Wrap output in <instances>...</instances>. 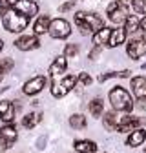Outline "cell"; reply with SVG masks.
Returning a JSON list of instances; mask_svg holds the SVG:
<instances>
[{
  "label": "cell",
  "instance_id": "obj_1",
  "mask_svg": "<svg viewBox=\"0 0 146 153\" xmlns=\"http://www.w3.org/2000/svg\"><path fill=\"white\" fill-rule=\"evenodd\" d=\"M73 20H75V26L80 29V35H93L104 27V20L97 13L77 11L75 16H73Z\"/></svg>",
  "mask_w": 146,
  "mask_h": 153
},
{
  "label": "cell",
  "instance_id": "obj_2",
  "mask_svg": "<svg viewBox=\"0 0 146 153\" xmlns=\"http://www.w3.org/2000/svg\"><path fill=\"white\" fill-rule=\"evenodd\" d=\"M0 16H2V26L7 33H22L29 24V18L13 7H7Z\"/></svg>",
  "mask_w": 146,
  "mask_h": 153
},
{
  "label": "cell",
  "instance_id": "obj_3",
  "mask_svg": "<svg viewBox=\"0 0 146 153\" xmlns=\"http://www.w3.org/2000/svg\"><path fill=\"white\" fill-rule=\"evenodd\" d=\"M108 97H110V102H112V106H113L115 111H124V113L132 111V108H133L132 95L128 93L124 88H121V86L113 88L112 91H110Z\"/></svg>",
  "mask_w": 146,
  "mask_h": 153
},
{
  "label": "cell",
  "instance_id": "obj_4",
  "mask_svg": "<svg viewBox=\"0 0 146 153\" xmlns=\"http://www.w3.org/2000/svg\"><path fill=\"white\" fill-rule=\"evenodd\" d=\"M48 35L55 40H64L71 35V24L64 18H53L51 24H49V29H48Z\"/></svg>",
  "mask_w": 146,
  "mask_h": 153
},
{
  "label": "cell",
  "instance_id": "obj_5",
  "mask_svg": "<svg viewBox=\"0 0 146 153\" xmlns=\"http://www.w3.org/2000/svg\"><path fill=\"white\" fill-rule=\"evenodd\" d=\"M77 86V76H73V75H68L64 76V79L59 82V80H55L51 84V95L53 97H57V99H62L66 97V95Z\"/></svg>",
  "mask_w": 146,
  "mask_h": 153
},
{
  "label": "cell",
  "instance_id": "obj_6",
  "mask_svg": "<svg viewBox=\"0 0 146 153\" xmlns=\"http://www.w3.org/2000/svg\"><path fill=\"white\" fill-rule=\"evenodd\" d=\"M133 35L135 36L126 46V53L130 59H141V56L146 55V36H141V31H137Z\"/></svg>",
  "mask_w": 146,
  "mask_h": 153
},
{
  "label": "cell",
  "instance_id": "obj_7",
  "mask_svg": "<svg viewBox=\"0 0 146 153\" xmlns=\"http://www.w3.org/2000/svg\"><path fill=\"white\" fill-rule=\"evenodd\" d=\"M13 9H16L18 13L26 15L28 18H33L39 15V4L35 2V0H15V2L11 4Z\"/></svg>",
  "mask_w": 146,
  "mask_h": 153
},
{
  "label": "cell",
  "instance_id": "obj_8",
  "mask_svg": "<svg viewBox=\"0 0 146 153\" xmlns=\"http://www.w3.org/2000/svg\"><path fill=\"white\" fill-rule=\"evenodd\" d=\"M46 84H48V79H46V76H42V75H39V76H33V79H29V80L24 84L22 91H24V95L33 97V95H39V93L46 88Z\"/></svg>",
  "mask_w": 146,
  "mask_h": 153
},
{
  "label": "cell",
  "instance_id": "obj_9",
  "mask_svg": "<svg viewBox=\"0 0 146 153\" xmlns=\"http://www.w3.org/2000/svg\"><path fill=\"white\" fill-rule=\"evenodd\" d=\"M39 46H40V40L36 35H22L15 40V48L20 51H31V49H36Z\"/></svg>",
  "mask_w": 146,
  "mask_h": 153
},
{
  "label": "cell",
  "instance_id": "obj_10",
  "mask_svg": "<svg viewBox=\"0 0 146 153\" xmlns=\"http://www.w3.org/2000/svg\"><path fill=\"white\" fill-rule=\"evenodd\" d=\"M128 16H130V11H128L126 4H119L112 13H108V18H110V20H112L115 26H124V22H126Z\"/></svg>",
  "mask_w": 146,
  "mask_h": 153
},
{
  "label": "cell",
  "instance_id": "obj_11",
  "mask_svg": "<svg viewBox=\"0 0 146 153\" xmlns=\"http://www.w3.org/2000/svg\"><path fill=\"white\" fill-rule=\"evenodd\" d=\"M117 120H119L117 131H121V133L133 131V129H137V128H139V124H141V119H133V117H130V115H124V117H117Z\"/></svg>",
  "mask_w": 146,
  "mask_h": 153
},
{
  "label": "cell",
  "instance_id": "obj_12",
  "mask_svg": "<svg viewBox=\"0 0 146 153\" xmlns=\"http://www.w3.org/2000/svg\"><path fill=\"white\" fill-rule=\"evenodd\" d=\"M128 38V33L122 26H117L115 29H112V35H110V40H108V48H117L121 44L126 42Z\"/></svg>",
  "mask_w": 146,
  "mask_h": 153
},
{
  "label": "cell",
  "instance_id": "obj_13",
  "mask_svg": "<svg viewBox=\"0 0 146 153\" xmlns=\"http://www.w3.org/2000/svg\"><path fill=\"white\" fill-rule=\"evenodd\" d=\"M66 68H68V59L64 55H59L57 59L53 60V64L49 66V76L51 79H57L59 75H62L66 71Z\"/></svg>",
  "mask_w": 146,
  "mask_h": 153
},
{
  "label": "cell",
  "instance_id": "obj_14",
  "mask_svg": "<svg viewBox=\"0 0 146 153\" xmlns=\"http://www.w3.org/2000/svg\"><path fill=\"white\" fill-rule=\"evenodd\" d=\"M0 119L6 124H11L15 120V106L11 100H0Z\"/></svg>",
  "mask_w": 146,
  "mask_h": 153
},
{
  "label": "cell",
  "instance_id": "obj_15",
  "mask_svg": "<svg viewBox=\"0 0 146 153\" xmlns=\"http://www.w3.org/2000/svg\"><path fill=\"white\" fill-rule=\"evenodd\" d=\"M49 24H51V18L48 15H39V16H36V20L33 22V35L40 36V35L48 33Z\"/></svg>",
  "mask_w": 146,
  "mask_h": 153
},
{
  "label": "cell",
  "instance_id": "obj_16",
  "mask_svg": "<svg viewBox=\"0 0 146 153\" xmlns=\"http://www.w3.org/2000/svg\"><path fill=\"white\" fill-rule=\"evenodd\" d=\"M132 93L135 95V99H146V76H135L132 79Z\"/></svg>",
  "mask_w": 146,
  "mask_h": 153
},
{
  "label": "cell",
  "instance_id": "obj_17",
  "mask_svg": "<svg viewBox=\"0 0 146 153\" xmlns=\"http://www.w3.org/2000/svg\"><path fill=\"white\" fill-rule=\"evenodd\" d=\"M144 140H146V129H142V128H137V129L130 131V135H128V140H126V144L130 146V148H137V146H141Z\"/></svg>",
  "mask_w": 146,
  "mask_h": 153
},
{
  "label": "cell",
  "instance_id": "obj_18",
  "mask_svg": "<svg viewBox=\"0 0 146 153\" xmlns=\"http://www.w3.org/2000/svg\"><path fill=\"white\" fill-rule=\"evenodd\" d=\"M0 139L2 140H6L7 144H15V140L18 139V133H16V128L15 126H11V124H6V126H2L0 128Z\"/></svg>",
  "mask_w": 146,
  "mask_h": 153
},
{
  "label": "cell",
  "instance_id": "obj_19",
  "mask_svg": "<svg viewBox=\"0 0 146 153\" xmlns=\"http://www.w3.org/2000/svg\"><path fill=\"white\" fill-rule=\"evenodd\" d=\"M110 35H112V27H102V29H99L97 33H93V46H99V48H102V46H108V40H110Z\"/></svg>",
  "mask_w": 146,
  "mask_h": 153
},
{
  "label": "cell",
  "instance_id": "obj_20",
  "mask_svg": "<svg viewBox=\"0 0 146 153\" xmlns=\"http://www.w3.org/2000/svg\"><path fill=\"white\" fill-rule=\"evenodd\" d=\"M73 148L79 153H95L97 151V144L93 140H75Z\"/></svg>",
  "mask_w": 146,
  "mask_h": 153
},
{
  "label": "cell",
  "instance_id": "obj_21",
  "mask_svg": "<svg viewBox=\"0 0 146 153\" xmlns=\"http://www.w3.org/2000/svg\"><path fill=\"white\" fill-rule=\"evenodd\" d=\"M124 29L128 35H133V33L141 31V18H137L135 15H130L124 22Z\"/></svg>",
  "mask_w": 146,
  "mask_h": 153
},
{
  "label": "cell",
  "instance_id": "obj_22",
  "mask_svg": "<svg viewBox=\"0 0 146 153\" xmlns=\"http://www.w3.org/2000/svg\"><path fill=\"white\" fill-rule=\"evenodd\" d=\"M102 124L108 131H117V126H119V120H117V115L113 111H108L104 113V117H102Z\"/></svg>",
  "mask_w": 146,
  "mask_h": 153
},
{
  "label": "cell",
  "instance_id": "obj_23",
  "mask_svg": "<svg viewBox=\"0 0 146 153\" xmlns=\"http://www.w3.org/2000/svg\"><path fill=\"white\" fill-rule=\"evenodd\" d=\"M40 120H42V115L40 113H28L26 117L22 119V126L26 129H31V128H35L36 124H39Z\"/></svg>",
  "mask_w": 146,
  "mask_h": 153
},
{
  "label": "cell",
  "instance_id": "obj_24",
  "mask_svg": "<svg viewBox=\"0 0 146 153\" xmlns=\"http://www.w3.org/2000/svg\"><path fill=\"white\" fill-rule=\"evenodd\" d=\"M69 126H71L73 129H84V128L88 126V120H86L84 115L75 113V115H71V117H69Z\"/></svg>",
  "mask_w": 146,
  "mask_h": 153
},
{
  "label": "cell",
  "instance_id": "obj_25",
  "mask_svg": "<svg viewBox=\"0 0 146 153\" xmlns=\"http://www.w3.org/2000/svg\"><path fill=\"white\" fill-rule=\"evenodd\" d=\"M130 69H122V71H110V73H101L99 75V82H106L110 79H115V76H121V79H126V76H130Z\"/></svg>",
  "mask_w": 146,
  "mask_h": 153
},
{
  "label": "cell",
  "instance_id": "obj_26",
  "mask_svg": "<svg viewBox=\"0 0 146 153\" xmlns=\"http://www.w3.org/2000/svg\"><path fill=\"white\" fill-rule=\"evenodd\" d=\"M88 109H89V113L93 115V117H101V115L104 113V102L101 99H93V100L89 102Z\"/></svg>",
  "mask_w": 146,
  "mask_h": 153
},
{
  "label": "cell",
  "instance_id": "obj_27",
  "mask_svg": "<svg viewBox=\"0 0 146 153\" xmlns=\"http://www.w3.org/2000/svg\"><path fill=\"white\" fill-rule=\"evenodd\" d=\"M13 68H15L13 59H9V56H6V59H0V71H2V73H9Z\"/></svg>",
  "mask_w": 146,
  "mask_h": 153
},
{
  "label": "cell",
  "instance_id": "obj_28",
  "mask_svg": "<svg viewBox=\"0 0 146 153\" xmlns=\"http://www.w3.org/2000/svg\"><path fill=\"white\" fill-rule=\"evenodd\" d=\"M77 55H79V46L77 44H68L66 46V51H64L66 59H75Z\"/></svg>",
  "mask_w": 146,
  "mask_h": 153
},
{
  "label": "cell",
  "instance_id": "obj_29",
  "mask_svg": "<svg viewBox=\"0 0 146 153\" xmlns=\"http://www.w3.org/2000/svg\"><path fill=\"white\" fill-rule=\"evenodd\" d=\"M144 6H146V0H132V7L135 13H142Z\"/></svg>",
  "mask_w": 146,
  "mask_h": 153
},
{
  "label": "cell",
  "instance_id": "obj_30",
  "mask_svg": "<svg viewBox=\"0 0 146 153\" xmlns=\"http://www.w3.org/2000/svg\"><path fill=\"white\" fill-rule=\"evenodd\" d=\"M75 2H77V0H68V2H64L62 6H59V11H60V13H66V11L73 9V6H75Z\"/></svg>",
  "mask_w": 146,
  "mask_h": 153
},
{
  "label": "cell",
  "instance_id": "obj_31",
  "mask_svg": "<svg viewBox=\"0 0 146 153\" xmlns=\"http://www.w3.org/2000/svg\"><path fill=\"white\" fill-rule=\"evenodd\" d=\"M77 80H80V84H84V86H89V84H91V76H89L88 73H80Z\"/></svg>",
  "mask_w": 146,
  "mask_h": 153
},
{
  "label": "cell",
  "instance_id": "obj_32",
  "mask_svg": "<svg viewBox=\"0 0 146 153\" xmlns=\"http://www.w3.org/2000/svg\"><path fill=\"white\" fill-rule=\"evenodd\" d=\"M99 55H101V48H99V46H95L93 49L89 51V59H91V60H95V59H97Z\"/></svg>",
  "mask_w": 146,
  "mask_h": 153
},
{
  "label": "cell",
  "instance_id": "obj_33",
  "mask_svg": "<svg viewBox=\"0 0 146 153\" xmlns=\"http://www.w3.org/2000/svg\"><path fill=\"white\" fill-rule=\"evenodd\" d=\"M7 7H11V4H9V0H0V15H2Z\"/></svg>",
  "mask_w": 146,
  "mask_h": 153
},
{
  "label": "cell",
  "instance_id": "obj_34",
  "mask_svg": "<svg viewBox=\"0 0 146 153\" xmlns=\"http://www.w3.org/2000/svg\"><path fill=\"white\" fill-rule=\"evenodd\" d=\"M9 148H11V144H7L6 140L0 139V151H6V149H9Z\"/></svg>",
  "mask_w": 146,
  "mask_h": 153
},
{
  "label": "cell",
  "instance_id": "obj_35",
  "mask_svg": "<svg viewBox=\"0 0 146 153\" xmlns=\"http://www.w3.org/2000/svg\"><path fill=\"white\" fill-rule=\"evenodd\" d=\"M137 106H139V109H141V111H146V99H141Z\"/></svg>",
  "mask_w": 146,
  "mask_h": 153
},
{
  "label": "cell",
  "instance_id": "obj_36",
  "mask_svg": "<svg viewBox=\"0 0 146 153\" xmlns=\"http://www.w3.org/2000/svg\"><path fill=\"white\" fill-rule=\"evenodd\" d=\"M141 31H142V33H146V15L141 18Z\"/></svg>",
  "mask_w": 146,
  "mask_h": 153
},
{
  "label": "cell",
  "instance_id": "obj_37",
  "mask_svg": "<svg viewBox=\"0 0 146 153\" xmlns=\"http://www.w3.org/2000/svg\"><path fill=\"white\" fill-rule=\"evenodd\" d=\"M44 144H46V137H40L39 139V148H44Z\"/></svg>",
  "mask_w": 146,
  "mask_h": 153
},
{
  "label": "cell",
  "instance_id": "obj_38",
  "mask_svg": "<svg viewBox=\"0 0 146 153\" xmlns=\"http://www.w3.org/2000/svg\"><path fill=\"white\" fill-rule=\"evenodd\" d=\"M2 49H4V40L0 38V51H2Z\"/></svg>",
  "mask_w": 146,
  "mask_h": 153
},
{
  "label": "cell",
  "instance_id": "obj_39",
  "mask_svg": "<svg viewBox=\"0 0 146 153\" xmlns=\"http://www.w3.org/2000/svg\"><path fill=\"white\" fill-rule=\"evenodd\" d=\"M2 79H4V73H2V71H0V82H2Z\"/></svg>",
  "mask_w": 146,
  "mask_h": 153
},
{
  "label": "cell",
  "instance_id": "obj_40",
  "mask_svg": "<svg viewBox=\"0 0 146 153\" xmlns=\"http://www.w3.org/2000/svg\"><path fill=\"white\" fill-rule=\"evenodd\" d=\"M117 2H121V4H126V2H128V0H117Z\"/></svg>",
  "mask_w": 146,
  "mask_h": 153
},
{
  "label": "cell",
  "instance_id": "obj_41",
  "mask_svg": "<svg viewBox=\"0 0 146 153\" xmlns=\"http://www.w3.org/2000/svg\"><path fill=\"white\" fill-rule=\"evenodd\" d=\"M142 15H146V6H144V9H142Z\"/></svg>",
  "mask_w": 146,
  "mask_h": 153
}]
</instances>
